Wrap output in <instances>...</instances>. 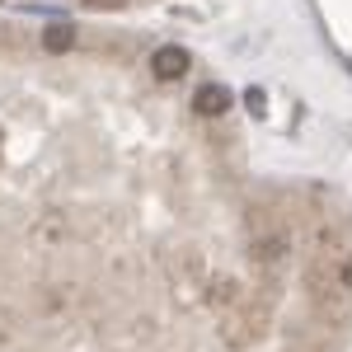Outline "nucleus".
<instances>
[{
  "label": "nucleus",
  "mask_w": 352,
  "mask_h": 352,
  "mask_svg": "<svg viewBox=\"0 0 352 352\" xmlns=\"http://www.w3.org/2000/svg\"><path fill=\"white\" fill-rule=\"evenodd\" d=\"M244 109H249V118H263V113H268V94H263V89H249V94H244Z\"/></svg>",
  "instance_id": "4"
},
{
  "label": "nucleus",
  "mask_w": 352,
  "mask_h": 352,
  "mask_svg": "<svg viewBox=\"0 0 352 352\" xmlns=\"http://www.w3.org/2000/svg\"><path fill=\"white\" fill-rule=\"evenodd\" d=\"M226 109H230V89H226V85H202V89L192 94V113H197V118H221Z\"/></svg>",
  "instance_id": "2"
},
{
  "label": "nucleus",
  "mask_w": 352,
  "mask_h": 352,
  "mask_svg": "<svg viewBox=\"0 0 352 352\" xmlns=\"http://www.w3.org/2000/svg\"><path fill=\"white\" fill-rule=\"evenodd\" d=\"M80 5H89V10H99V5H113V0H80Z\"/></svg>",
  "instance_id": "5"
},
{
  "label": "nucleus",
  "mask_w": 352,
  "mask_h": 352,
  "mask_svg": "<svg viewBox=\"0 0 352 352\" xmlns=\"http://www.w3.org/2000/svg\"><path fill=\"white\" fill-rule=\"evenodd\" d=\"M151 76L160 85L184 80V76H188V52H184V47H160V52L151 56Z\"/></svg>",
  "instance_id": "1"
},
{
  "label": "nucleus",
  "mask_w": 352,
  "mask_h": 352,
  "mask_svg": "<svg viewBox=\"0 0 352 352\" xmlns=\"http://www.w3.org/2000/svg\"><path fill=\"white\" fill-rule=\"evenodd\" d=\"M71 43H76V28H71V24H47V28H43V47H47L52 56L66 52Z\"/></svg>",
  "instance_id": "3"
}]
</instances>
